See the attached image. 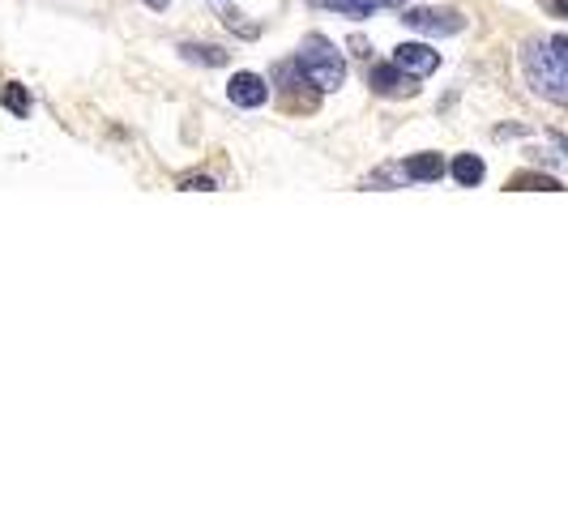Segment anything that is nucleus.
I'll use <instances>...</instances> for the list:
<instances>
[{
  "label": "nucleus",
  "instance_id": "obj_9",
  "mask_svg": "<svg viewBox=\"0 0 568 512\" xmlns=\"http://www.w3.org/2000/svg\"><path fill=\"white\" fill-rule=\"evenodd\" d=\"M449 171H453V180H457V184H466V188L483 184V158H479V154H457Z\"/></svg>",
  "mask_w": 568,
  "mask_h": 512
},
{
  "label": "nucleus",
  "instance_id": "obj_13",
  "mask_svg": "<svg viewBox=\"0 0 568 512\" xmlns=\"http://www.w3.org/2000/svg\"><path fill=\"white\" fill-rule=\"evenodd\" d=\"M223 22H227V30H240L244 39H257V26H248V22H244V13L227 9V13H223Z\"/></svg>",
  "mask_w": 568,
  "mask_h": 512
},
{
  "label": "nucleus",
  "instance_id": "obj_2",
  "mask_svg": "<svg viewBox=\"0 0 568 512\" xmlns=\"http://www.w3.org/2000/svg\"><path fill=\"white\" fill-rule=\"evenodd\" d=\"M295 64H299V73L308 77V86H317V90H338L346 82V64L338 56V47L325 35H308L304 43H299Z\"/></svg>",
  "mask_w": 568,
  "mask_h": 512
},
{
  "label": "nucleus",
  "instance_id": "obj_4",
  "mask_svg": "<svg viewBox=\"0 0 568 512\" xmlns=\"http://www.w3.org/2000/svg\"><path fill=\"white\" fill-rule=\"evenodd\" d=\"M368 86L376 90V94H385V99H402V94H415V77L410 73H402L398 64H372L368 69Z\"/></svg>",
  "mask_w": 568,
  "mask_h": 512
},
{
  "label": "nucleus",
  "instance_id": "obj_16",
  "mask_svg": "<svg viewBox=\"0 0 568 512\" xmlns=\"http://www.w3.org/2000/svg\"><path fill=\"white\" fill-rule=\"evenodd\" d=\"M551 9H556L560 18H568V0H551Z\"/></svg>",
  "mask_w": 568,
  "mask_h": 512
},
{
  "label": "nucleus",
  "instance_id": "obj_12",
  "mask_svg": "<svg viewBox=\"0 0 568 512\" xmlns=\"http://www.w3.org/2000/svg\"><path fill=\"white\" fill-rule=\"evenodd\" d=\"M0 103H5L13 116H30V94L22 86H5V94H0Z\"/></svg>",
  "mask_w": 568,
  "mask_h": 512
},
{
  "label": "nucleus",
  "instance_id": "obj_5",
  "mask_svg": "<svg viewBox=\"0 0 568 512\" xmlns=\"http://www.w3.org/2000/svg\"><path fill=\"white\" fill-rule=\"evenodd\" d=\"M393 64L410 77H432L440 69V52H432L428 43H402L398 52H393Z\"/></svg>",
  "mask_w": 568,
  "mask_h": 512
},
{
  "label": "nucleus",
  "instance_id": "obj_1",
  "mask_svg": "<svg viewBox=\"0 0 568 512\" xmlns=\"http://www.w3.org/2000/svg\"><path fill=\"white\" fill-rule=\"evenodd\" d=\"M522 69H526V82L534 86V94H543L551 103H568V64L551 56L547 43H526Z\"/></svg>",
  "mask_w": 568,
  "mask_h": 512
},
{
  "label": "nucleus",
  "instance_id": "obj_3",
  "mask_svg": "<svg viewBox=\"0 0 568 512\" xmlns=\"http://www.w3.org/2000/svg\"><path fill=\"white\" fill-rule=\"evenodd\" d=\"M402 22L415 30H428V35H457V30H466V18L457 9H406Z\"/></svg>",
  "mask_w": 568,
  "mask_h": 512
},
{
  "label": "nucleus",
  "instance_id": "obj_8",
  "mask_svg": "<svg viewBox=\"0 0 568 512\" xmlns=\"http://www.w3.org/2000/svg\"><path fill=\"white\" fill-rule=\"evenodd\" d=\"M312 5L351 13V18H364V13H372V9H393V5H406V0H312Z\"/></svg>",
  "mask_w": 568,
  "mask_h": 512
},
{
  "label": "nucleus",
  "instance_id": "obj_10",
  "mask_svg": "<svg viewBox=\"0 0 568 512\" xmlns=\"http://www.w3.org/2000/svg\"><path fill=\"white\" fill-rule=\"evenodd\" d=\"M180 56L193 60V64H210V69H223V64H227V52H223V47H214V43H184Z\"/></svg>",
  "mask_w": 568,
  "mask_h": 512
},
{
  "label": "nucleus",
  "instance_id": "obj_14",
  "mask_svg": "<svg viewBox=\"0 0 568 512\" xmlns=\"http://www.w3.org/2000/svg\"><path fill=\"white\" fill-rule=\"evenodd\" d=\"M180 188L184 192H214V180H210V175H184Z\"/></svg>",
  "mask_w": 568,
  "mask_h": 512
},
{
  "label": "nucleus",
  "instance_id": "obj_7",
  "mask_svg": "<svg viewBox=\"0 0 568 512\" xmlns=\"http://www.w3.org/2000/svg\"><path fill=\"white\" fill-rule=\"evenodd\" d=\"M402 175L406 180H419V184H432L445 175V163H440V154H415V158H406Z\"/></svg>",
  "mask_w": 568,
  "mask_h": 512
},
{
  "label": "nucleus",
  "instance_id": "obj_17",
  "mask_svg": "<svg viewBox=\"0 0 568 512\" xmlns=\"http://www.w3.org/2000/svg\"><path fill=\"white\" fill-rule=\"evenodd\" d=\"M146 5H150V9H167V5H171V0H146Z\"/></svg>",
  "mask_w": 568,
  "mask_h": 512
},
{
  "label": "nucleus",
  "instance_id": "obj_6",
  "mask_svg": "<svg viewBox=\"0 0 568 512\" xmlns=\"http://www.w3.org/2000/svg\"><path fill=\"white\" fill-rule=\"evenodd\" d=\"M227 99L235 107H261L270 99V86H265V77H257V73H235L227 82Z\"/></svg>",
  "mask_w": 568,
  "mask_h": 512
},
{
  "label": "nucleus",
  "instance_id": "obj_11",
  "mask_svg": "<svg viewBox=\"0 0 568 512\" xmlns=\"http://www.w3.org/2000/svg\"><path fill=\"white\" fill-rule=\"evenodd\" d=\"M509 188L513 192H560V184L551 175H513Z\"/></svg>",
  "mask_w": 568,
  "mask_h": 512
},
{
  "label": "nucleus",
  "instance_id": "obj_15",
  "mask_svg": "<svg viewBox=\"0 0 568 512\" xmlns=\"http://www.w3.org/2000/svg\"><path fill=\"white\" fill-rule=\"evenodd\" d=\"M547 47H551V56L568 64V35H551V39H547Z\"/></svg>",
  "mask_w": 568,
  "mask_h": 512
}]
</instances>
